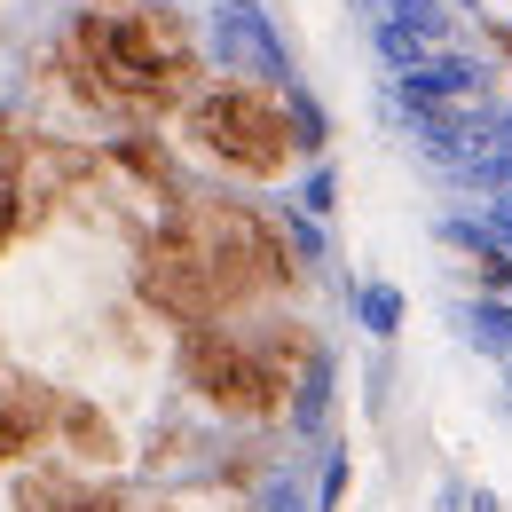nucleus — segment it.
Segmentation results:
<instances>
[{"label":"nucleus","instance_id":"6","mask_svg":"<svg viewBox=\"0 0 512 512\" xmlns=\"http://www.w3.org/2000/svg\"><path fill=\"white\" fill-rule=\"evenodd\" d=\"M64 449L79 457V465H111L119 434H111V418H95L87 402H64Z\"/></svg>","mask_w":512,"mask_h":512},{"label":"nucleus","instance_id":"8","mask_svg":"<svg viewBox=\"0 0 512 512\" xmlns=\"http://www.w3.org/2000/svg\"><path fill=\"white\" fill-rule=\"evenodd\" d=\"M347 489H355V457L331 449V457H323V481H316V512H339V505H347Z\"/></svg>","mask_w":512,"mask_h":512},{"label":"nucleus","instance_id":"4","mask_svg":"<svg viewBox=\"0 0 512 512\" xmlns=\"http://www.w3.org/2000/svg\"><path fill=\"white\" fill-rule=\"evenodd\" d=\"M182 379L221 418H284V402H292V363L268 339H245L229 323H197L182 339Z\"/></svg>","mask_w":512,"mask_h":512},{"label":"nucleus","instance_id":"9","mask_svg":"<svg viewBox=\"0 0 512 512\" xmlns=\"http://www.w3.org/2000/svg\"><path fill=\"white\" fill-rule=\"evenodd\" d=\"M268 512H316V497H300V489H292V481H284V489H276V497H268Z\"/></svg>","mask_w":512,"mask_h":512},{"label":"nucleus","instance_id":"1","mask_svg":"<svg viewBox=\"0 0 512 512\" xmlns=\"http://www.w3.org/2000/svg\"><path fill=\"white\" fill-rule=\"evenodd\" d=\"M276 276H284V229L260 221L253 205H221V197L174 205L134 260V292L166 323H190V331L245 308Z\"/></svg>","mask_w":512,"mask_h":512},{"label":"nucleus","instance_id":"5","mask_svg":"<svg viewBox=\"0 0 512 512\" xmlns=\"http://www.w3.org/2000/svg\"><path fill=\"white\" fill-rule=\"evenodd\" d=\"M323 418H331V355L323 347H300V371H292V402H284V434L316 442Z\"/></svg>","mask_w":512,"mask_h":512},{"label":"nucleus","instance_id":"2","mask_svg":"<svg viewBox=\"0 0 512 512\" xmlns=\"http://www.w3.org/2000/svg\"><path fill=\"white\" fill-rule=\"evenodd\" d=\"M64 87L87 111L158 119L197 103L205 56L166 0H87L64 32Z\"/></svg>","mask_w":512,"mask_h":512},{"label":"nucleus","instance_id":"10","mask_svg":"<svg viewBox=\"0 0 512 512\" xmlns=\"http://www.w3.org/2000/svg\"><path fill=\"white\" fill-rule=\"evenodd\" d=\"M16 449H24V426H16V418H0V465H8Z\"/></svg>","mask_w":512,"mask_h":512},{"label":"nucleus","instance_id":"11","mask_svg":"<svg viewBox=\"0 0 512 512\" xmlns=\"http://www.w3.org/2000/svg\"><path fill=\"white\" fill-rule=\"evenodd\" d=\"M497 237H505V245H512V205H497Z\"/></svg>","mask_w":512,"mask_h":512},{"label":"nucleus","instance_id":"3","mask_svg":"<svg viewBox=\"0 0 512 512\" xmlns=\"http://www.w3.org/2000/svg\"><path fill=\"white\" fill-rule=\"evenodd\" d=\"M182 142H190L205 166L237 174V182H284L308 150L300 127V103L292 87H268V79H205L197 103L182 111Z\"/></svg>","mask_w":512,"mask_h":512},{"label":"nucleus","instance_id":"7","mask_svg":"<svg viewBox=\"0 0 512 512\" xmlns=\"http://www.w3.org/2000/svg\"><path fill=\"white\" fill-rule=\"evenodd\" d=\"M355 316H363L371 339H394V331H402V292H394V284H363V292H355Z\"/></svg>","mask_w":512,"mask_h":512}]
</instances>
